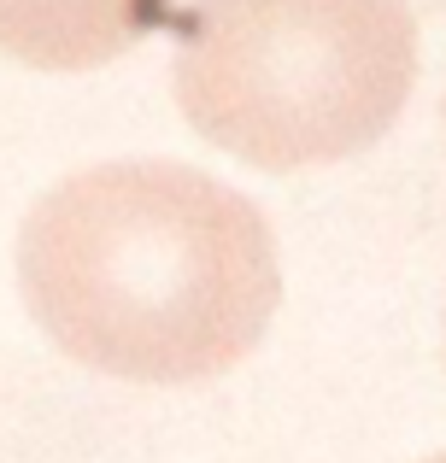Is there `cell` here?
Here are the masks:
<instances>
[{"label":"cell","instance_id":"6da1fadb","mask_svg":"<svg viewBox=\"0 0 446 463\" xmlns=\"http://www.w3.org/2000/svg\"><path fill=\"white\" fill-rule=\"evenodd\" d=\"M18 288L65 358L183 387L235 370L264 340L282 264L241 188L176 158H112L30 205Z\"/></svg>","mask_w":446,"mask_h":463},{"label":"cell","instance_id":"7a4b0ae2","mask_svg":"<svg viewBox=\"0 0 446 463\" xmlns=\"http://www.w3.org/2000/svg\"><path fill=\"white\" fill-rule=\"evenodd\" d=\"M171 30L188 129L276 176L365 153L417 82L405 0H195Z\"/></svg>","mask_w":446,"mask_h":463},{"label":"cell","instance_id":"3957f363","mask_svg":"<svg viewBox=\"0 0 446 463\" xmlns=\"http://www.w3.org/2000/svg\"><path fill=\"white\" fill-rule=\"evenodd\" d=\"M171 18V0H0V53L35 71H94Z\"/></svg>","mask_w":446,"mask_h":463},{"label":"cell","instance_id":"277c9868","mask_svg":"<svg viewBox=\"0 0 446 463\" xmlns=\"http://www.w3.org/2000/svg\"><path fill=\"white\" fill-rule=\"evenodd\" d=\"M423 463H446V452H441V458H423Z\"/></svg>","mask_w":446,"mask_h":463}]
</instances>
